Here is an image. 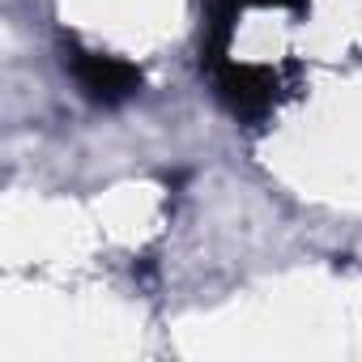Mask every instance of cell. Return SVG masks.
Wrapping results in <instances>:
<instances>
[{"instance_id":"obj_1","label":"cell","mask_w":362,"mask_h":362,"mask_svg":"<svg viewBox=\"0 0 362 362\" xmlns=\"http://www.w3.org/2000/svg\"><path fill=\"white\" fill-rule=\"evenodd\" d=\"M64 64L73 73V81L81 86V94L98 107H115L124 98H132L141 90V69L124 56H107V52H86L77 43L64 47Z\"/></svg>"},{"instance_id":"obj_2","label":"cell","mask_w":362,"mask_h":362,"mask_svg":"<svg viewBox=\"0 0 362 362\" xmlns=\"http://www.w3.org/2000/svg\"><path fill=\"white\" fill-rule=\"evenodd\" d=\"M218 98L239 115V119H264L277 98H281V77L264 64H239V60H222L218 69H209Z\"/></svg>"},{"instance_id":"obj_3","label":"cell","mask_w":362,"mask_h":362,"mask_svg":"<svg viewBox=\"0 0 362 362\" xmlns=\"http://www.w3.org/2000/svg\"><path fill=\"white\" fill-rule=\"evenodd\" d=\"M243 9H290L303 13L307 0H209V22H205V43H201V69H218L230 56V35Z\"/></svg>"}]
</instances>
